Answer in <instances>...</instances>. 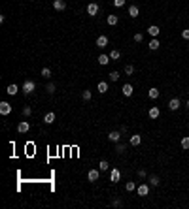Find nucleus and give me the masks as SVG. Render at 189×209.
<instances>
[{"mask_svg": "<svg viewBox=\"0 0 189 209\" xmlns=\"http://www.w3.org/2000/svg\"><path fill=\"white\" fill-rule=\"evenodd\" d=\"M123 94H125V96H132V85L131 83L123 85Z\"/></svg>", "mask_w": 189, "mask_h": 209, "instance_id": "20", "label": "nucleus"}, {"mask_svg": "<svg viewBox=\"0 0 189 209\" xmlns=\"http://www.w3.org/2000/svg\"><path fill=\"white\" fill-rule=\"evenodd\" d=\"M182 38H184V40H189V28H185V30H182Z\"/></svg>", "mask_w": 189, "mask_h": 209, "instance_id": "38", "label": "nucleus"}, {"mask_svg": "<svg viewBox=\"0 0 189 209\" xmlns=\"http://www.w3.org/2000/svg\"><path fill=\"white\" fill-rule=\"evenodd\" d=\"M125 190H129V192H132V190H136V183H134V181H129V183L125 185Z\"/></svg>", "mask_w": 189, "mask_h": 209, "instance_id": "27", "label": "nucleus"}, {"mask_svg": "<svg viewBox=\"0 0 189 209\" xmlns=\"http://www.w3.org/2000/svg\"><path fill=\"white\" fill-rule=\"evenodd\" d=\"M187 107H189V100H187Z\"/></svg>", "mask_w": 189, "mask_h": 209, "instance_id": "40", "label": "nucleus"}, {"mask_svg": "<svg viewBox=\"0 0 189 209\" xmlns=\"http://www.w3.org/2000/svg\"><path fill=\"white\" fill-rule=\"evenodd\" d=\"M11 113V106L8 102H0V115H10Z\"/></svg>", "mask_w": 189, "mask_h": 209, "instance_id": "7", "label": "nucleus"}, {"mask_svg": "<svg viewBox=\"0 0 189 209\" xmlns=\"http://www.w3.org/2000/svg\"><path fill=\"white\" fill-rule=\"evenodd\" d=\"M187 49H189V44H187Z\"/></svg>", "mask_w": 189, "mask_h": 209, "instance_id": "41", "label": "nucleus"}, {"mask_svg": "<svg viewBox=\"0 0 189 209\" xmlns=\"http://www.w3.org/2000/svg\"><path fill=\"white\" fill-rule=\"evenodd\" d=\"M97 89H98V92H100V94L108 92V83H106V81H100L98 85H97Z\"/></svg>", "mask_w": 189, "mask_h": 209, "instance_id": "16", "label": "nucleus"}, {"mask_svg": "<svg viewBox=\"0 0 189 209\" xmlns=\"http://www.w3.org/2000/svg\"><path fill=\"white\" fill-rule=\"evenodd\" d=\"M138 177L144 179V177H146V171H144V170H138Z\"/></svg>", "mask_w": 189, "mask_h": 209, "instance_id": "39", "label": "nucleus"}, {"mask_svg": "<svg viewBox=\"0 0 189 209\" xmlns=\"http://www.w3.org/2000/svg\"><path fill=\"white\" fill-rule=\"evenodd\" d=\"M108 140H110V141H114V143L121 141V132H117V130H114V132H110V134H108Z\"/></svg>", "mask_w": 189, "mask_h": 209, "instance_id": "10", "label": "nucleus"}, {"mask_svg": "<svg viewBox=\"0 0 189 209\" xmlns=\"http://www.w3.org/2000/svg\"><path fill=\"white\" fill-rule=\"evenodd\" d=\"M34 89H36V83H34L32 79H27L25 83H23V92L25 94H32Z\"/></svg>", "mask_w": 189, "mask_h": 209, "instance_id": "1", "label": "nucleus"}, {"mask_svg": "<svg viewBox=\"0 0 189 209\" xmlns=\"http://www.w3.org/2000/svg\"><path fill=\"white\" fill-rule=\"evenodd\" d=\"M110 61H112L110 55H100V57H98V64H100V66H106Z\"/></svg>", "mask_w": 189, "mask_h": 209, "instance_id": "18", "label": "nucleus"}, {"mask_svg": "<svg viewBox=\"0 0 189 209\" xmlns=\"http://www.w3.org/2000/svg\"><path fill=\"white\" fill-rule=\"evenodd\" d=\"M117 21H119V17H117V15H108V25L114 27V25H117Z\"/></svg>", "mask_w": 189, "mask_h": 209, "instance_id": "26", "label": "nucleus"}, {"mask_svg": "<svg viewBox=\"0 0 189 209\" xmlns=\"http://www.w3.org/2000/svg\"><path fill=\"white\" fill-rule=\"evenodd\" d=\"M81 98H83L85 102H89V100H91V91H83V92H81Z\"/></svg>", "mask_w": 189, "mask_h": 209, "instance_id": "31", "label": "nucleus"}, {"mask_svg": "<svg viewBox=\"0 0 189 209\" xmlns=\"http://www.w3.org/2000/svg\"><path fill=\"white\" fill-rule=\"evenodd\" d=\"M180 106H182V104H180V98H172V100L168 102V109H170V111H176Z\"/></svg>", "mask_w": 189, "mask_h": 209, "instance_id": "11", "label": "nucleus"}, {"mask_svg": "<svg viewBox=\"0 0 189 209\" xmlns=\"http://www.w3.org/2000/svg\"><path fill=\"white\" fill-rule=\"evenodd\" d=\"M87 13H89L91 17H94L98 13V6H97V2H89L87 4Z\"/></svg>", "mask_w": 189, "mask_h": 209, "instance_id": "3", "label": "nucleus"}, {"mask_svg": "<svg viewBox=\"0 0 189 209\" xmlns=\"http://www.w3.org/2000/svg\"><path fill=\"white\" fill-rule=\"evenodd\" d=\"M98 170H100V171H106V170H110V164H108V160H100V162H98Z\"/></svg>", "mask_w": 189, "mask_h": 209, "instance_id": "23", "label": "nucleus"}, {"mask_svg": "<svg viewBox=\"0 0 189 209\" xmlns=\"http://www.w3.org/2000/svg\"><path fill=\"white\" fill-rule=\"evenodd\" d=\"M125 74L127 75H132L134 74V66H132V64H127V66H125Z\"/></svg>", "mask_w": 189, "mask_h": 209, "instance_id": "30", "label": "nucleus"}, {"mask_svg": "<svg viewBox=\"0 0 189 209\" xmlns=\"http://www.w3.org/2000/svg\"><path fill=\"white\" fill-rule=\"evenodd\" d=\"M159 45H161V44H159V40H157V38H153V40L150 41V44H147V47H150V49H151V51H155V49H159Z\"/></svg>", "mask_w": 189, "mask_h": 209, "instance_id": "22", "label": "nucleus"}, {"mask_svg": "<svg viewBox=\"0 0 189 209\" xmlns=\"http://www.w3.org/2000/svg\"><path fill=\"white\" fill-rule=\"evenodd\" d=\"M53 8L57 11H64L66 10V2H64V0H53Z\"/></svg>", "mask_w": 189, "mask_h": 209, "instance_id": "8", "label": "nucleus"}, {"mask_svg": "<svg viewBox=\"0 0 189 209\" xmlns=\"http://www.w3.org/2000/svg\"><path fill=\"white\" fill-rule=\"evenodd\" d=\"M136 192H138V196H147V194H150V185H147V183L138 185V187H136Z\"/></svg>", "mask_w": 189, "mask_h": 209, "instance_id": "2", "label": "nucleus"}, {"mask_svg": "<svg viewBox=\"0 0 189 209\" xmlns=\"http://www.w3.org/2000/svg\"><path fill=\"white\" fill-rule=\"evenodd\" d=\"M147 181H150V185H151V187H159L161 179H159V175H150V177H147Z\"/></svg>", "mask_w": 189, "mask_h": 209, "instance_id": "15", "label": "nucleus"}, {"mask_svg": "<svg viewBox=\"0 0 189 209\" xmlns=\"http://www.w3.org/2000/svg\"><path fill=\"white\" fill-rule=\"evenodd\" d=\"M45 92H47V94H53V92H55V83H47Z\"/></svg>", "mask_w": 189, "mask_h": 209, "instance_id": "28", "label": "nucleus"}, {"mask_svg": "<svg viewBox=\"0 0 189 209\" xmlns=\"http://www.w3.org/2000/svg\"><path fill=\"white\" fill-rule=\"evenodd\" d=\"M142 40H144V34H140V32H136V34H134V41H136V44H140Z\"/></svg>", "mask_w": 189, "mask_h": 209, "instance_id": "36", "label": "nucleus"}, {"mask_svg": "<svg viewBox=\"0 0 189 209\" xmlns=\"http://www.w3.org/2000/svg\"><path fill=\"white\" fill-rule=\"evenodd\" d=\"M140 141H142V138H140V136H138V134H132V136H131V140H129V143H131V145H132V147H136V145H140Z\"/></svg>", "mask_w": 189, "mask_h": 209, "instance_id": "13", "label": "nucleus"}, {"mask_svg": "<svg viewBox=\"0 0 189 209\" xmlns=\"http://www.w3.org/2000/svg\"><path fill=\"white\" fill-rule=\"evenodd\" d=\"M159 32H161V28H159L157 25H151L150 28H147V34H150V36H153V38H157V36H159Z\"/></svg>", "mask_w": 189, "mask_h": 209, "instance_id": "12", "label": "nucleus"}, {"mask_svg": "<svg viewBox=\"0 0 189 209\" xmlns=\"http://www.w3.org/2000/svg\"><path fill=\"white\" fill-rule=\"evenodd\" d=\"M98 175H100V170H89V171H87V179H89L91 183L98 181Z\"/></svg>", "mask_w": 189, "mask_h": 209, "instance_id": "4", "label": "nucleus"}, {"mask_svg": "<svg viewBox=\"0 0 189 209\" xmlns=\"http://www.w3.org/2000/svg\"><path fill=\"white\" fill-rule=\"evenodd\" d=\"M94 44H97V47H100V49H104V47L108 45V36H104V34H102V36H98Z\"/></svg>", "mask_w": 189, "mask_h": 209, "instance_id": "5", "label": "nucleus"}, {"mask_svg": "<svg viewBox=\"0 0 189 209\" xmlns=\"http://www.w3.org/2000/svg\"><path fill=\"white\" fill-rule=\"evenodd\" d=\"M147 115H150V119H157L159 117V107H150V111H147Z\"/></svg>", "mask_w": 189, "mask_h": 209, "instance_id": "19", "label": "nucleus"}, {"mask_svg": "<svg viewBox=\"0 0 189 209\" xmlns=\"http://www.w3.org/2000/svg\"><path fill=\"white\" fill-rule=\"evenodd\" d=\"M115 151L119 153V154H121V153H125V145H123V143H119V141H117V145H115Z\"/></svg>", "mask_w": 189, "mask_h": 209, "instance_id": "32", "label": "nucleus"}, {"mask_svg": "<svg viewBox=\"0 0 189 209\" xmlns=\"http://www.w3.org/2000/svg\"><path fill=\"white\" fill-rule=\"evenodd\" d=\"M180 145H182V149H184V151H187V149H189V136L182 138V143H180Z\"/></svg>", "mask_w": 189, "mask_h": 209, "instance_id": "25", "label": "nucleus"}, {"mask_svg": "<svg viewBox=\"0 0 189 209\" xmlns=\"http://www.w3.org/2000/svg\"><path fill=\"white\" fill-rule=\"evenodd\" d=\"M119 179H121V171L117 170V168H114V170H112V174H110V181L112 183H117Z\"/></svg>", "mask_w": 189, "mask_h": 209, "instance_id": "9", "label": "nucleus"}, {"mask_svg": "<svg viewBox=\"0 0 189 209\" xmlns=\"http://www.w3.org/2000/svg\"><path fill=\"white\" fill-rule=\"evenodd\" d=\"M138 13H140V11H138V6H131V8H129V15H131L132 19H134V17H138Z\"/></svg>", "mask_w": 189, "mask_h": 209, "instance_id": "24", "label": "nucleus"}, {"mask_svg": "<svg viewBox=\"0 0 189 209\" xmlns=\"http://www.w3.org/2000/svg\"><path fill=\"white\" fill-rule=\"evenodd\" d=\"M119 57H121V53L117 51V49H114V51L110 53V58H112V61H117V58H119Z\"/></svg>", "mask_w": 189, "mask_h": 209, "instance_id": "29", "label": "nucleus"}, {"mask_svg": "<svg viewBox=\"0 0 189 209\" xmlns=\"http://www.w3.org/2000/svg\"><path fill=\"white\" fill-rule=\"evenodd\" d=\"M6 92L13 96V94H17V92H19V87H17L15 83H11V85H8V89H6Z\"/></svg>", "mask_w": 189, "mask_h": 209, "instance_id": "14", "label": "nucleus"}, {"mask_svg": "<svg viewBox=\"0 0 189 209\" xmlns=\"http://www.w3.org/2000/svg\"><path fill=\"white\" fill-rule=\"evenodd\" d=\"M42 77H51V70L49 68H42Z\"/></svg>", "mask_w": 189, "mask_h": 209, "instance_id": "35", "label": "nucleus"}, {"mask_svg": "<svg viewBox=\"0 0 189 209\" xmlns=\"http://www.w3.org/2000/svg\"><path fill=\"white\" fill-rule=\"evenodd\" d=\"M119 79V72H112L110 74V81H117Z\"/></svg>", "mask_w": 189, "mask_h": 209, "instance_id": "33", "label": "nucleus"}, {"mask_svg": "<svg viewBox=\"0 0 189 209\" xmlns=\"http://www.w3.org/2000/svg\"><path fill=\"white\" fill-rule=\"evenodd\" d=\"M44 123L47 124H51V123H55V113L49 111V113H45V117H44Z\"/></svg>", "mask_w": 189, "mask_h": 209, "instance_id": "17", "label": "nucleus"}, {"mask_svg": "<svg viewBox=\"0 0 189 209\" xmlns=\"http://www.w3.org/2000/svg\"><path fill=\"white\" fill-rule=\"evenodd\" d=\"M17 130H19L21 134L28 132V130H31V123H28V121H21L19 124H17Z\"/></svg>", "mask_w": 189, "mask_h": 209, "instance_id": "6", "label": "nucleus"}, {"mask_svg": "<svg viewBox=\"0 0 189 209\" xmlns=\"http://www.w3.org/2000/svg\"><path fill=\"white\" fill-rule=\"evenodd\" d=\"M23 115H25V117H31V115H32V109H31L28 106H27V107H23Z\"/></svg>", "mask_w": 189, "mask_h": 209, "instance_id": "34", "label": "nucleus"}, {"mask_svg": "<svg viewBox=\"0 0 189 209\" xmlns=\"http://www.w3.org/2000/svg\"><path fill=\"white\" fill-rule=\"evenodd\" d=\"M114 6L115 8H121V6H125V0H114Z\"/></svg>", "mask_w": 189, "mask_h": 209, "instance_id": "37", "label": "nucleus"}, {"mask_svg": "<svg viewBox=\"0 0 189 209\" xmlns=\"http://www.w3.org/2000/svg\"><path fill=\"white\" fill-rule=\"evenodd\" d=\"M147 96H150L151 100H155V98H159V89H150V91H147Z\"/></svg>", "mask_w": 189, "mask_h": 209, "instance_id": "21", "label": "nucleus"}]
</instances>
